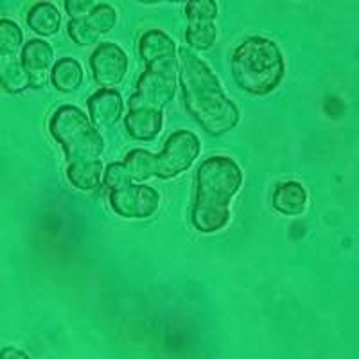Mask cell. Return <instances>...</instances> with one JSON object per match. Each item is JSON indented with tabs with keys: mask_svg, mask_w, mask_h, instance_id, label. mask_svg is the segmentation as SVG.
<instances>
[{
	"mask_svg": "<svg viewBox=\"0 0 359 359\" xmlns=\"http://www.w3.org/2000/svg\"><path fill=\"white\" fill-rule=\"evenodd\" d=\"M233 79L245 92L268 95L280 85L286 65L278 45L264 36H250L232 53Z\"/></svg>",
	"mask_w": 359,
	"mask_h": 359,
	"instance_id": "obj_3",
	"label": "cell"
},
{
	"mask_svg": "<svg viewBox=\"0 0 359 359\" xmlns=\"http://www.w3.org/2000/svg\"><path fill=\"white\" fill-rule=\"evenodd\" d=\"M49 131L57 144H62L67 162L99 160L102 153L101 133L90 123V118L74 104H62L56 108L49 121Z\"/></svg>",
	"mask_w": 359,
	"mask_h": 359,
	"instance_id": "obj_4",
	"label": "cell"
},
{
	"mask_svg": "<svg viewBox=\"0 0 359 359\" xmlns=\"http://www.w3.org/2000/svg\"><path fill=\"white\" fill-rule=\"evenodd\" d=\"M22 41H24V33L20 25L9 18H0V54L15 56L22 47Z\"/></svg>",
	"mask_w": 359,
	"mask_h": 359,
	"instance_id": "obj_19",
	"label": "cell"
},
{
	"mask_svg": "<svg viewBox=\"0 0 359 359\" xmlns=\"http://www.w3.org/2000/svg\"><path fill=\"white\" fill-rule=\"evenodd\" d=\"M110 205L114 212L130 219H142L156 212L160 205L158 192L149 185L131 184L123 191L110 192Z\"/></svg>",
	"mask_w": 359,
	"mask_h": 359,
	"instance_id": "obj_7",
	"label": "cell"
},
{
	"mask_svg": "<svg viewBox=\"0 0 359 359\" xmlns=\"http://www.w3.org/2000/svg\"><path fill=\"white\" fill-rule=\"evenodd\" d=\"M101 160H83L67 165V180L79 191H94L101 184Z\"/></svg>",
	"mask_w": 359,
	"mask_h": 359,
	"instance_id": "obj_15",
	"label": "cell"
},
{
	"mask_svg": "<svg viewBox=\"0 0 359 359\" xmlns=\"http://www.w3.org/2000/svg\"><path fill=\"white\" fill-rule=\"evenodd\" d=\"M54 50L50 43L40 38H33L24 45L20 54V63L31 78V86H41L45 81V72L53 67Z\"/></svg>",
	"mask_w": 359,
	"mask_h": 359,
	"instance_id": "obj_9",
	"label": "cell"
},
{
	"mask_svg": "<svg viewBox=\"0 0 359 359\" xmlns=\"http://www.w3.org/2000/svg\"><path fill=\"white\" fill-rule=\"evenodd\" d=\"M243 185V171L230 156L203 160L196 175V200L192 224L203 233H212L230 221V203Z\"/></svg>",
	"mask_w": 359,
	"mask_h": 359,
	"instance_id": "obj_2",
	"label": "cell"
},
{
	"mask_svg": "<svg viewBox=\"0 0 359 359\" xmlns=\"http://www.w3.org/2000/svg\"><path fill=\"white\" fill-rule=\"evenodd\" d=\"M271 203L277 212L286 214V216H298L307 207V191L302 184L290 180V182L278 184L275 187Z\"/></svg>",
	"mask_w": 359,
	"mask_h": 359,
	"instance_id": "obj_13",
	"label": "cell"
},
{
	"mask_svg": "<svg viewBox=\"0 0 359 359\" xmlns=\"http://www.w3.org/2000/svg\"><path fill=\"white\" fill-rule=\"evenodd\" d=\"M176 79H178V60L149 63L139 76L137 92L128 101V108L147 107L163 110V107L175 95Z\"/></svg>",
	"mask_w": 359,
	"mask_h": 359,
	"instance_id": "obj_5",
	"label": "cell"
},
{
	"mask_svg": "<svg viewBox=\"0 0 359 359\" xmlns=\"http://www.w3.org/2000/svg\"><path fill=\"white\" fill-rule=\"evenodd\" d=\"M69 36L78 45H94L99 40V34L86 24L85 18L69 22Z\"/></svg>",
	"mask_w": 359,
	"mask_h": 359,
	"instance_id": "obj_23",
	"label": "cell"
},
{
	"mask_svg": "<svg viewBox=\"0 0 359 359\" xmlns=\"http://www.w3.org/2000/svg\"><path fill=\"white\" fill-rule=\"evenodd\" d=\"M178 79L191 115L210 135L226 133L239 123V108L224 95L221 83L210 67L192 50H178Z\"/></svg>",
	"mask_w": 359,
	"mask_h": 359,
	"instance_id": "obj_1",
	"label": "cell"
},
{
	"mask_svg": "<svg viewBox=\"0 0 359 359\" xmlns=\"http://www.w3.org/2000/svg\"><path fill=\"white\" fill-rule=\"evenodd\" d=\"M189 22H214L217 17V4L214 0H191L185 4Z\"/></svg>",
	"mask_w": 359,
	"mask_h": 359,
	"instance_id": "obj_22",
	"label": "cell"
},
{
	"mask_svg": "<svg viewBox=\"0 0 359 359\" xmlns=\"http://www.w3.org/2000/svg\"><path fill=\"white\" fill-rule=\"evenodd\" d=\"M0 359H31L29 354L17 347H4L0 351Z\"/></svg>",
	"mask_w": 359,
	"mask_h": 359,
	"instance_id": "obj_25",
	"label": "cell"
},
{
	"mask_svg": "<svg viewBox=\"0 0 359 359\" xmlns=\"http://www.w3.org/2000/svg\"><path fill=\"white\" fill-rule=\"evenodd\" d=\"M85 20L101 36V34L108 33L110 29H114L115 22H117V13H115L114 6L110 4H95V8L90 11Z\"/></svg>",
	"mask_w": 359,
	"mask_h": 359,
	"instance_id": "obj_20",
	"label": "cell"
},
{
	"mask_svg": "<svg viewBox=\"0 0 359 359\" xmlns=\"http://www.w3.org/2000/svg\"><path fill=\"white\" fill-rule=\"evenodd\" d=\"M139 53L142 56L144 63L165 62V60H178V49L171 36L160 31V29H151L140 36L139 40Z\"/></svg>",
	"mask_w": 359,
	"mask_h": 359,
	"instance_id": "obj_12",
	"label": "cell"
},
{
	"mask_svg": "<svg viewBox=\"0 0 359 359\" xmlns=\"http://www.w3.org/2000/svg\"><path fill=\"white\" fill-rule=\"evenodd\" d=\"M185 40L192 49L208 50L216 41V25L214 22H189Z\"/></svg>",
	"mask_w": 359,
	"mask_h": 359,
	"instance_id": "obj_18",
	"label": "cell"
},
{
	"mask_svg": "<svg viewBox=\"0 0 359 359\" xmlns=\"http://www.w3.org/2000/svg\"><path fill=\"white\" fill-rule=\"evenodd\" d=\"M86 104H88L90 123L94 126H114L124 110L123 95L111 88H101L94 92Z\"/></svg>",
	"mask_w": 359,
	"mask_h": 359,
	"instance_id": "obj_10",
	"label": "cell"
},
{
	"mask_svg": "<svg viewBox=\"0 0 359 359\" xmlns=\"http://www.w3.org/2000/svg\"><path fill=\"white\" fill-rule=\"evenodd\" d=\"M131 184H133V180H131L130 172L123 162H111L104 171V185L110 192L123 191V189L130 187Z\"/></svg>",
	"mask_w": 359,
	"mask_h": 359,
	"instance_id": "obj_21",
	"label": "cell"
},
{
	"mask_svg": "<svg viewBox=\"0 0 359 359\" xmlns=\"http://www.w3.org/2000/svg\"><path fill=\"white\" fill-rule=\"evenodd\" d=\"M162 110L147 107L130 108L124 117V126L135 140H153L162 131Z\"/></svg>",
	"mask_w": 359,
	"mask_h": 359,
	"instance_id": "obj_11",
	"label": "cell"
},
{
	"mask_svg": "<svg viewBox=\"0 0 359 359\" xmlns=\"http://www.w3.org/2000/svg\"><path fill=\"white\" fill-rule=\"evenodd\" d=\"M50 83L60 92H74L78 90L83 83V69L78 60L74 57H62L56 62L50 70Z\"/></svg>",
	"mask_w": 359,
	"mask_h": 359,
	"instance_id": "obj_17",
	"label": "cell"
},
{
	"mask_svg": "<svg viewBox=\"0 0 359 359\" xmlns=\"http://www.w3.org/2000/svg\"><path fill=\"white\" fill-rule=\"evenodd\" d=\"M201 142L196 135L189 130H178L171 133L158 155H153V176L162 180L175 178L180 172L187 171L198 158Z\"/></svg>",
	"mask_w": 359,
	"mask_h": 359,
	"instance_id": "obj_6",
	"label": "cell"
},
{
	"mask_svg": "<svg viewBox=\"0 0 359 359\" xmlns=\"http://www.w3.org/2000/svg\"><path fill=\"white\" fill-rule=\"evenodd\" d=\"M90 69L94 79L102 86H114L123 81L128 72V56L117 43L97 45V49L90 56Z\"/></svg>",
	"mask_w": 359,
	"mask_h": 359,
	"instance_id": "obj_8",
	"label": "cell"
},
{
	"mask_svg": "<svg viewBox=\"0 0 359 359\" xmlns=\"http://www.w3.org/2000/svg\"><path fill=\"white\" fill-rule=\"evenodd\" d=\"M65 8L70 20H79V18L88 17L90 11L95 8V2L94 0H67Z\"/></svg>",
	"mask_w": 359,
	"mask_h": 359,
	"instance_id": "obj_24",
	"label": "cell"
},
{
	"mask_svg": "<svg viewBox=\"0 0 359 359\" xmlns=\"http://www.w3.org/2000/svg\"><path fill=\"white\" fill-rule=\"evenodd\" d=\"M27 25L38 36H53L62 25V15L50 2H38L27 11Z\"/></svg>",
	"mask_w": 359,
	"mask_h": 359,
	"instance_id": "obj_14",
	"label": "cell"
},
{
	"mask_svg": "<svg viewBox=\"0 0 359 359\" xmlns=\"http://www.w3.org/2000/svg\"><path fill=\"white\" fill-rule=\"evenodd\" d=\"M0 85L9 94H20L31 86V78L15 56L0 54Z\"/></svg>",
	"mask_w": 359,
	"mask_h": 359,
	"instance_id": "obj_16",
	"label": "cell"
}]
</instances>
